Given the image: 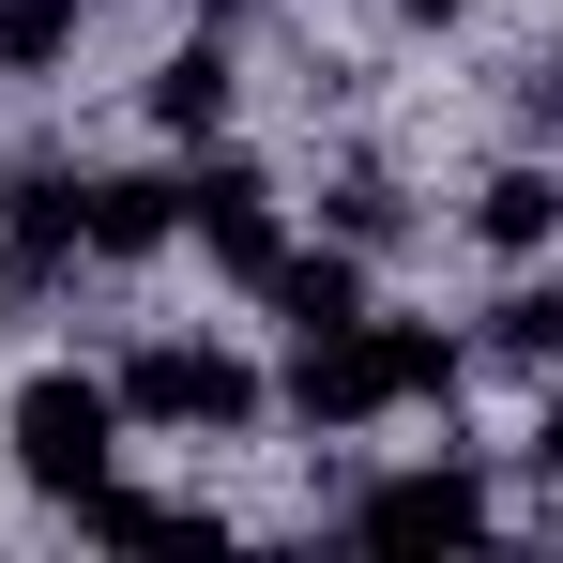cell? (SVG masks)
Here are the masks:
<instances>
[{"label": "cell", "instance_id": "cell-8", "mask_svg": "<svg viewBox=\"0 0 563 563\" xmlns=\"http://www.w3.org/2000/svg\"><path fill=\"white\" fill-rule=\"evenodd\" d=\"M260 289H275V320H289V335L366 320V260H351V244H320V260H289V244H275V275H260Z\"/></svg>", "mask_w": 563, "mask_h": 563}, {"label": "cell", "instance_id": "cell-6", "mask_svg": "<svg viewBox=\"0 0 563 563\" xmlns=\"http://www.w3.org/2000/svg\"><path fill=\"white\" fill-rule=\"evenodd\" d=\"M184 229V184H153V168H107V184H77V260H153Z\"/></svg>", "mask_w": 563, "mask_h": 563}, {"label": "cell", "instance_id": "cell-11", "mask_svg": "<svg viewBox=\"0 0 563 563\" xmlns=\"http://www.w3.org/2000/svg\"><path fill=\"white\" fill-rule=\"evenodd\" d=\"M472 229H487L503 260H533V244H549V229H563V184H549V168H503V184L472 198Z\"/></svg>", "mask_w": 563, "mask_h": 563}, {"label": "cell", "instance_id": "cell-5", "mask_svg": "<svg viewBox=\"0 0 563 563\" xmlns=\"http://www.w3.org/2000/svg\"><path fill=\"white\" fill-rule=\"evenodd\" d=\"M184 229H198L244 289L275 275V184H260V168H198V184H184Z\"/></svg>", "mask_w": 563, "mask_h": 563}, {"label": "cell", "instance_id": "cell-12", "mask_svg": "<svg viewBox=\"0 0 563 563\" xmlns=\"http://www.w3.org/2000/svg\"><path fill=\"white\" fill-rule=\"evenodd\" d=\"M77 62V0H0V77H46Z\"/></svg>", "mask_w": 563, "mask_h": 563}, {"label": "cell", "instance_id": "cell-3", "mask_svg": "<svg viewBox=\"0 0 563 563\" xmlns=\"http://www.w3.org/2000/svg\"><path fill=\"white\" fill-rule=\"evenodd\" d=\"M289 411L305 427H366V411H396V320H320V335H289Z\"/></svg>", "mask_w": 563, "mask_h": 563}, {"label": "cell", "instance_id": "cell-7", "mask_svg": "<svg viewBox=\"0 0 563 563\" xmlns=\"http://www.w3.org/2000/svg\"><path fill=\"white\" fill-rule=\"evenodd\" d=\"M77 518H92L107 549H229V518H213V503H137V487H77Z\"/></svg>", "mask_w": 563, "mask_h": 563}, {"label": "cell", "instance_id": "cell-9", "mask_svg": "<svg viewBox=\"0 0 563 563\" xmlns=\"http://www.w3.org/2000/svg\"><path fill=\"white\" fill-rule=\"evenodd\" d=\"M77 260V184H0V275H62Z\"/></svg>", "mask_w": 563, "mask_h": 563}, {"label": "cell", "instance_id": "cell-10", "mask_svg": "<svg viewBox=\"0 0 563 563\" xmlns=\"http://www.w3.org/2000/svg\"><path fill=\"white\" fill-rule=\"evenodd\" d=\"M153 122H168V137H213V122H229V46H168V62H153Z\"/></svg>", "mask_w": 563, "mask_h": 563}, {"label": "cell", "instance_id": "cell-2", "mask_svg": "<svg viewBox=\"0 0 563 563\" xmlns=\"http://www.w3.org/2000/svg\"><path fill=\"white\" fill-rule=\"evenodd\" d=\"M107 396H122L137 427H184V442H198V427H260V366H244V351H213V335H153Z\"/></svg>", "mask_w": 563, "mask_h": 563}, {"label": "cell", "instance_id": "cell-14", "mask_svg": "<svg viewBox=\"0 0 563 563\" xmlns=\"http://www.w3.org/2000/svg\"><path fill=\"white\" fill-rule=\"evenodd\" d=\"M411 15H457V0H411Z\"/></svg>", "mask_w": 563, "mask_h": 563}, {"label": "cell", "instance_id": "cell-4", "mask_svg": "<svg viewBox=\"0 0 563 563\" xmlns=\"http://www.w3.org/2000/svg\"><path fill=\"white\" fill-rule=\"evenodd\" d=\"M366 533H396V549H472V533H487V487H472L457 457L396 472V487H366Z\"/></svg>", "mask_w": 563, "mask_h": 563}, {"label": "cell", "instance_id": "cell-1", "mask_svg": "<svg viewBox=\"0 0 563 563\" xmlns=\"http://www.w3.org/2000/svg\"><path fill=\"white\" fill-rule=\"evenodd\" d=\"M107 457H122V396L77 366H46L31 396H15V472L46 487V503H77V487H107Z\"/></svg>", "mask_w": 563, "mask_h": 563}, {"label": "cell", "instance_id": "cell-13", "mask_svg": "<svg viewBox=\"0 0 563 563\" xmlns=\"http://www.w3.org/2000/svg\"><path fill=\"white\" fill-rule=\"evenodd\" d=\"M487 351H503V366H549V351H563V305H549V289H503V305H487Z\"/></svg>", "mask_w": 563, "mask_h": 563}]
</instances>
